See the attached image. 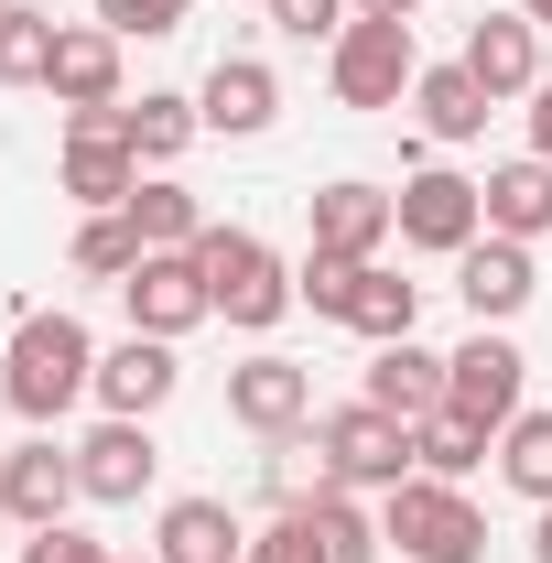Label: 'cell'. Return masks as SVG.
I'll return each mask as SVG.
<instances>
[{
	"label": "cell",
	"mask_w": 552,
	"mask_h": 563,
	"mask_svg": "<svg viewBox=\"0 0 552 563\" xmlns=\"http://www.w3.org/2000/svg\"><path fill=\"white\" fill-rule=\"evenodd\" d=\"M87 390H98V336L76 325L66 303H55V314H22V325H11V357H0V401L44 433V422H66Z\"/></svg>",
	"instance_id": "cell-1"
},
{
	"label": "cell",
	"mask_w": 552,
	"mask_h": 563,
	"mask_svg": "<svg viewBox=\"0 0 552 563\" xmlns=\"http://www.w3.org/2000/svg\"><path fill=\"white\" fill-rule=\"evenodd\" d=\"M196 272H207V303L239 325V336H272L281 314H292V272H281L272 239H250V228H217V217H207Z\"/></svg>",
	"instance_id": "cell-2"
},
{
	"label": "cell",
	"mask_w": 552,
	"mask_h": 563,
	"mask_svg": "<svg viewBox=\"0 0 552 563\" xmlns=\"http://www.w3.org/2000/svg\"><path fill=\"white\" fill-rule=\"evenodd\" d=\"M379 542L412 563H487V520L466 488H444V477H401V488L379 498Z\"/></svg>",
	"instance_id": "cell-3"
},
{
	"label": "cell",
	"mask_w": 552,
	"mask_h": 563,
	"mask_svg": "<svg viewBox=\"0 0 552 563\" xmlns=\"http://www.w3.org/2000/svg\"><path fill=\"white\" fill-rule=\"evenodd\" d=\"M412 76H422L412 22H368V11H357L336 44H325V87H336V109H401Z\"/></svg>",
	"instance_id": "cell-4"
},
{
	"label": "cell",
	"mask_w": 552,
	"mask_h": 563,
	"mask_svg": "<svg viewBox=\"0 0 552 563\" xmlns=\"http://www.w3.org/2000/svg\"><path fill=\"white\" fill-rule=\"evenodd\" d=\"M314 455H325L336 488H379V498H390L401 477H412V422L379 412V401H346V412L314 422Z\"/></svg>",
	"instance_id": "cell-5"
},
{
	"label": "cell",
	"mask_w": 552,
	"mask_h": 563,
	"mask_svg": "<svg viewBox=\"0 0 552 563\" xmlns=\"http://www.w3.org/2000/svg\"><path fill=\"white\" fill-rule=\"evenodd\" d=\"M444 412H466L477 433H509V422L531 412V357L509 347L498 325H477L466 347L444 357Z\"/></svg>",
	"instance_id": "cell-6"
},
{
	"label": "cell",
	"mask_w": 552,
	"mask_h": 563,
	"mask_svg": "<svg viewBox=\"0 0 552 563\" xmlns=\"http://www.w3.org/2000/svg\"><path fill=\"white\" fill-rule=\"evenodd\" d=\"M120 109H131V98H120ZM120 109H76V120H66V152H55V185H66L87 217H98V207H131V185H141V152H131V131H120Z\"/></svg>",
	"instance_id": "cell-7"
},
{
	"label": "cell",
	"mask_w": 552,
	"mask_h": 563,
	"mask_svg": "<svg viewBox=\"0 0 552 563\" xmlns=\"http://www.w3.org/2000/svg\"><path fill=\"white\" fill-rule=\"evenodd\" d=\"M477 239H487V196L455 174V163H422L412 185H401V250L455 261V250H477Z\"/></svg>",
	"instance_id": "cell-8"
},
{
	"label": "cell",
	"mask_w": 552,
	"mask_h": 563,
	"mask_svg": "<svg viewBox=\"0 0 552 563\" xmlns=\"http://www.w3.org/2000/svg\"><path fill=\"white\" fill-rule=\"evenodd\" d=\"M120 303H131V336H163V347H185L196 325H207V272H196V250H152L131 282H120Z\"/></svg>",
	"instance_id": "cell-9"
},
{
	"label": "cell",
	"mask_w": 552,
	"mask_h": 563,
	"mask_svg": "<svg viewBox=\"0 0 552 563\" xmlns=\"http://www.w3.org/2000/svg\"><path fill=\"white\" fill-rule=\"evenodd\" d=\"M228 422L239 433H261V444H292L303 422H314V368H292V357H239L228 368Z\"/></svg>",
	"instance_id": "cell-10"
},
{
	"label": "cell",
	"mask_w": 552,
	"mask_h": 563,
	"mask_svg": "<svg viewBox=\"0 0 552 563\" xmlns=\"http://www.w3.org/2000/svg\"><path fill=\"white\" fill-rule=\"evenodd\" d=\"M163 477V444H152V422H98L87 444H76V488H87V509H131L141 488Z\"/></svg>",
	"instance_id": "cell-11"
},
{
	"label": "cell",
	"mask_w": 552,
	"mask_h": 563,
	"mask_svg": "<svg viewBox=\"0 0 552 563\" xmlns=\"http://www.w3.org/2000/svg\"><path fill=\"white\" fill-rule=\"evenodd\" d=\"M76 498H87V488H76V444L33 433V444H11V455H0V509H11L22 531H55Z\"/></svg>",
	"instance_id": "cell-12"
},
{
	"label": "cell",
	"mask_w": 552,
	"mask_h": 563,
	"mask_svg": "<svg viewBox=\"0 0 552 563\" xmlns=\"http://www.w3.org/2000/svg\"><path fill=\"white\" fill-rule=\"evenodd\" d=\"M455 66L487 87V109L531 98V87H542V22H531V11H487L477 33H466V55H455Z\"/></svg>",
	"instance_id": "cell-13"
},
{
	"label": "cell",
	"mask_w": 552,
	"mask_h": 563,
	"mask_svg": "<svg viewBox=\"0 0 552 563\" xmlns=\"http://www.w3.org/2000/svg\"><path fill=\"white\" fill-rule=\"evenodd\" d=\"M314 250H336V261H379V239H401V196L390 185H314Z\"/></svg>",
	"instance_id": "cell-14"
},
{
	"label": "cell",
	"mask_w": 552,
	"mask_h": 563,
	"mask_svg": "<svg viewBox=\"0 0 552 563\" xmlns=\"http://www.w3.org/2000/svg\"><path fill=\"white\" fill-rule=\"evenodd\" d=\"M196 120H207L217 141H261L281 120V76L261 66V55H217L207 87H196Z\"/></svg>",
	"instance_id": "cell-15"
},
{
	"label": "cell",
	"mask_w": 552,
	"mask_h": 563,
	"mask_svg": "<svg viewBox=\"0 0 552 563\" xmlns=\"http://www.w3.org/2000/svg\"><path fill=\"white\" fill-rule=\"evenodd\" d=\"M455 292H466V314H477V325H509V314L542 292V272H531V239H498V228H487L477 250H455Z\"/></svg>",
	"instance_id": "cell-16"
},
{
	"label": "cell",
	"mask_w": 552,
	"mask_h": 563,
	"mask_svg": "<svg viewBox=\"0 0 552 563\" xmlns=\"http://www.w3.org/2000/svg\"><path fill=\"white\" fill-rule=\"evenodd\" d=\"M44 98L55 109H120V33L109 22H66L55 33V76H44Z\"/></svg>",
	"instance_id": "cell-17"
},
{
	"label": "cell",
	"mask_w": 552,
	"mask_h": 563,
	"mask_svg": "<svg viewBox=\"0 0 552 563\" xmlns=\"http://www.w3.org/2000/svg\"><path fill=\"white\" fill-rule=\"evenodd\" d=\"M174 390H185V357L163 347V336H120V347L98 357V401H109L120 422H152Z\"/></svg>",
	"instance_id": "cell-18"
},
{
	"label": "cell",
	"mask_w": 552,
	"mask_h": 563,
	"mask_svg": "<svg viewBox=\"0 0 552 563\" xmlns=\"http://www.w3.org/2000/svg\"><path fill=\"white\" fill-rule=\"evenodd\" d=\"M152 553H163V563H239V553H250V531H239L228 498H163Z\"/></svg>",
	"instance_id": "cell-19"
},
{
	"label": "cell",
	"mask_w": 552,
	"mask_h": 563,
	"mask_svg": "<svg viewBox=\"0 0 552 563\" xmlns=\"http://www.w3.org/2000/svg\"><path fill=\"white\" fill-rule=\"evenodd\" d=\"M357 401H379V412H401V422L444 412V357L422 347V336H401V347H379V357H368V390H357Z\"/></svg>",
	"instance_id": "cell-20"
},
{
	"label": "cell",
	"mask_w": 552,
	"mask_h": 563,
	"mask_svg": "<svg viewBox=\"0 0 552 563\" xmlns=\"http://www.w3.org/2000/svg\"><path fill=\"white\" fill-rule=\"evenodd\" d=\"M477 196H487V228H498V239H552V163H542V152L498 163Z\"/></svg>",
	"instance_id": "cell-21"
},
{
	"label": "cell",
	"mask_w": 552,
	"mask_h": 563,
	"mask_svg": "<svg viewBox=\"0 0 552 563\" xmlns=\"http://www.w3.org/2000/svg\"><path fill=\"white\" fill-rule=\"evenodd\" d=\"M292 520L314 531V553L325 563H379L390 542H379V520L357 509V488H314V498H292Z\"/></svg>",
	"instance_id": "cell-22"
},
{
	"label": "cell",
	"mask_w": 552,
	"mask_h": 563,
	"mask_svg": "<svg viewBox=\"0 0 552 563\" xmlns=\"http://www.w3.org/2000/svg\"><path fill=\"white\" fill-rule=\"evenodd\" d=\"M120 131H131V152H141V174H174L185 152H196V98H174V87H152L141 109H120Z\"/></svg>",
	"instance_id": "cell-23"
},
{
	"label": "cell",
	"mask_w": 552,
	"mask_h": 563,
	"mask_svg": "<svg viewBox=\"0 0 552 563\" xmlns=\"http://www.w3.org/2000/svg\"><path fill=\"white\" fill-rule=\"evenodd\" d=\"M487 455H498V433H477L466 412H422V422H412V477H444V488H466Z\"/></svg>",
	"instance_id": "cell-24"
},
{
	"label": "cell",
	"mask_w": 552,
	"mask_h": 563,
	"mask_svg": "<svg viewBox=\"0 0 552 563\" xmlns=\"http://www.w3.org/2000/svg\"><path fill=\"white\" fill-rule=\"evenodd\" d=\"M412 109H422V131H433V141H477L487 131V87L466 66H422L412 76Z\"/></svg>",
	"instance_id": "cell-25"
},
{
	"label": "cell",
	"mask_w": 552,
	"mask_h": 563,
	"mask_svg": "<svg viewBox=\"0 0 552 563\" xmlns=\"http://www.w3.org/2000/svg\"><path fill=\"white\" fill-rule=\"evenodd\" d=\"M131 228H141V250H196V239H207V207H196L174 174H141L131 185Z\"/></svg>",
	"instance_id": "cell-26"
},
{
	"label": "cell",
	"mask_w": 552,
	"mask_h": 563,
	"mask_svg": "<svg viewBox=\"0 0 552 563\" xmlns=\"http://www.w3.org/2000/svg\"><path fill=\"white\" fill-rule=\"evenodd\" d=\"M55 11H33V0H0V87H44L55 76Z\"/></svg>",
	"instance_id": "cell-27"
},
{
	"label": "cell",
	"mask_w": 552,
	"mask_h": 563,
	"mask_svg": "<svg viewBox=\"0 0 552 563\" xmlns=\"http://www.w3.org/2000/svg\"><path fill=\"white\" fill-rule=\"evenodd\" d=\"M346 325H357L368 347H401V336L422 325V282H401V272H379V261H368L357 303H346Z\"/></svg>",
	"instance_id": "cell-28"
},
{
	"label": "cell",
	"mask_w": 552,
	"mask_h": 563,
	"mask_svg": "<svg viewBox=\"0 0 552 563\" xmlns=\"http://www.w3.org/2000/svg\"><path fill=\"white\" fill-rule=\"evenodd\" d=\"M76 282H131L141 261H152V250H141V228H131V207H98L87 217V228H76Z\"/></svg>",
	"instance_id": "cell-29"
},
{
	"label": "cell",
	"mask_w": 552,
	"mask_h": 563,
	"mask_svg": "<svg viewBox=\"0 0 552 563\" xmlns=\"http://www.w3.org/2000/svg\"><path fill=\"white\" fill-rule=\"evenodd\" d=\"M498 477L531 498V509H552V412H520L498 433Z\"/></svg>",
	"instance_id": "cell-30"
},
{
	"label": "cell",
	"mask_w": 552,
	"mask_h": 563,
	"mask_svg": "<svg viewBox=\"0 0 552 563\" xmlns=\"http://www.w3.org/2000/svg\"><path fill=\"white\" fill-rule=\"evenodd\" d=\"M357 282H368V261H336V250H303V272H292V303H314L325 325H346Z\"/></svg>",
	"instance_id": "cell-31"
},
{
	"label": "cell",
	"mask_w": 552,
	"mask_h": 563,
	"mask_svg": "<svg viewBox=\"0 0 552 563\" xmlns=\"http://www.w3.org/2000/svg\"><path fill=\"white\" fill-rule=\"evenodd\" d=\"M185 11H196V0H98V22H109V33H120V44H163V33H185Z\"/></svg>",
	"instance_id": "cell-32"
},
{
	"label": "cell",
	"mask_w": 552,
	"mask_h": 563,
	"mask_svg": "<svg viewBox=\"0 0 552 563\" xmlns=\"http://www.w3.org/2000/svg\"><path fill=\"white\" fill-rule=\"evenodd\" d=\"M346 22H357L346 0H272V33H281V44H336Z\"/></svg>",
	"instance_id": "cell-33"
},
{
	"label": "cell",
	"mask_w": 552,
	"mask_h": 563,
	"mask_svg": "<svg viewBox=\"0 0 552 563\" xmlns=\"http://www.w3.org/2000/svg\"><path fill=\"white\" fill-rule=\"evenodd\" d=\"M22 563H120V553H109L98 531H76V520H55V531H33V542H22Z\"/></svg>",
	"instance_id": "cell-34"
},
{
	"label": "cell",
	"mask_w": 552,
	"mask_h": 563,
	"mask_svg": "<svg viewBox=\"0 0 552 563\" xmlns=\"http://www.w3.org/2000/svg\"><path fill=\"white\" fill-rule=\"evenodd\" d=\"M239 563H325V553H314V531H303V520L281 509L272 531H250V553H239Z\"/></svg>",
	"instance_id": "cell-35"
},
{
	"label": "cell",
	"mask_w": 552,
	"mask_h": 563,
	"mask_svg": "<svg viewBox=\"0 0 552 563\" xmlns=\"http://www.w3.org/2000/svg\"><path fill=\"white\" fill-rule=\"evenodd\" d=\"M531 152H542V163H552V76H542V87H531Z\"/></svg>",
	"instance_id": "cell-36"
},
{
	"label": "cell",
	"mask_w": 552,
	"mask_h": 563,
	"mask_svg": "<svg viewBox=\"0 0 552 563\" xmlns=\"http://www.w3.org/2000/svg\"><path fill=\"white\" fill-rule=\"evenodd\" d=\"M346 11H368V22H412L422 0H346Z\"/></svg>",
	"instance_id": "cell-37"
},
{
	"label": "cell",
	"mask_w": 552,
	"mask_h": 563,
	"mask_svg": "<svg viewBox=\"0 0 552 563\" xmlns=\"http://www.w3.org/2000/svg\"><path fill=\"white\" fill-rule=\"evenodd\" d=\"M531 563H552V509H542V520H531Z\"/></svg>",
	"instance_id": "cell-38"
},
{
	"label": "cell",
	"mask_w": 552,
	"mask_h": 563,
	"mask_svg": "<svg viewBox=\"0 0 552 563\" xmlns=\"http://www.w3.org/2000/svg\"><path fill=\"white\" fill-rule=\"evenodd\" d=\"M520 11H531V22H542V33H552V0H520Z\"/></svg>",
	"instance_id": "cell-39"
},
{
	"label": "cell",
	"mask_w": 552,
	"mask_h": 563,
	"mask_svg": "<svg viewBox=\"0 0 552 563\" xmlns=\"http://www.w3.org/2000/svg\"><path fill=\"white\" fill-rule=\"evenodd\" d=\"M120 563H163V553H120Z\"/></svg>",
	"instance_id": "cell-40"
},
{
	"label": "cell",
	"mask_w": 552,
	"mask_h": 563,
	"mask_svg": "<svg viewBox=\"0 0 552 563\" xmlns=\"http://www.w3.org/2000/svg\"><path fill=\"white\" fill-rule=\"evenodd\" d=\"M0 520H11V509H0Z\"/></svg>",
	"instance_id": "cell-41"
}]
</instances>
